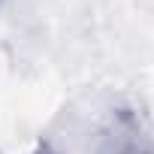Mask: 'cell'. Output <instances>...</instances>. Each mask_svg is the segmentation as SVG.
Returning <instances> with one entry per match:
<instances>
[{
  "label": "cell",
  "instance_id": "cell-1",
  "mask_svg": "<svg viewBox=\"0 0 154 154\" xmlns=\"http://www.w3.org/2000/svg\"><path fill=\"white\" fill-rule=\"evenodd\" d=\"M127 154H148V151H127Z\"/></svg>",
  "mask_w": 154,
  "mask_h": 154
}]
</instances>
